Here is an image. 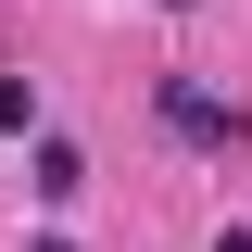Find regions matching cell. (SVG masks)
I'll return each instance as SVG.
<instances>
[{
    "label": "cell",
    "instance_id": "cell-1",
    "mask_svg": "<svg viewBox=\"0 0 252 252\" xmlns=\"http://www.w3.org/2000/svg\"><path fill=\"white\" fill-rule=\"evenodd\" d=\"M152 114L177 126L189 152H240V139H252V114H240V101H215L202 76H164V89H152Z\"/></svg>",
    "mask_w": 252,
    "mask_h": 252
},
{
    "label": "cell",
    "instance_id": "cell-2",
    "mask_svg": "<svg viewBox=\"0 0 252 252\" xmlns=\"http://www.w3.org/2000/svg\"><path fill=\"white\" fill-rule=\"evenodd\" d=\"M26 189H38V202H76V189H89V164H76V139H38V177H26Z\"/></svg>",
    "mask_w": 252,
    "mask_h": 252
},
{
    "label": "cell",
    "instance_id": "cell-3",
    "mask_svg": "<svg viewBox=\"0 0 252 252\" xmlns=\"http://www.w3.org/2000/svg\"><path fill=\"white\" fill-rule=\"evenodd\" d=\"M38 126V76H0V139H26Z\"/></svg>",
    "mask_w": 252,
    "mask_h": 252
},
{
    "label": "cell",
    "instance_id": "cell-4",
    "mask_svg": "<svg viewBox=\"0 0 252 252\" xmlns=\"http://www.w3.org/2000/svg\"><path fill=\"white\" fill-rule=\"evenodd\" d=\"M164 13H189V0H164Z\"/></svg>",
    "mask_w": 252,
    "mask_h": 252
},
{
    "label": "cell",
    "instance_id": "cell-5",
    "mask_svg": "<svg viewBox=\"0 0 252 252\" xmlns=\"http://www.w3.org/2000/svg\"><path fill=\"white\" fill-rule=\"evenodd\" d=\"M38 252H63V240H38Z\"/></svg>",
    "mask_w": 252,
    "mask_h": 252
}]
</instances>
